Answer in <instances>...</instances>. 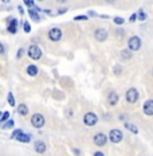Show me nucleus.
<instances>
[{
    "label": "nucleus",
    "mask_w": 153,
    "mask_h": 156,
    "mask_svg": "<svg viewBox=\"0 0 153 156\" xmlns=\"http://www.w3.org/2000/svg\"><path fill=\"white\" fill-rule=\"evenodd\" d=\"M86 19H87V16H77L75 20H86Z\"/></svg>",
    "instance_id": "obj_28"
},
{
    "label": "nucleus",
    "mask_w": 153,
    "mask_h": 156,
    "mask_svg": "<svg viewBox=\"0 0 153 156\" xmlns=\"http://www.w3.org/2000/svg\"><path fill=\"white\" fill-rule=\"evenodd\" d=\"M134 20H136V14H133L130 16V22H134Z\"/></svg>",
    "instance_id": "obj_29"
},
{
    "label": "nucleus",
    "mask_w": 153,
    "mask_h": 156,
    "mask_svg": "<svg viewBox=\"0 0 153 156\" xmlns=\"http://www.w3.org/2000/svg\"><path fill=\"white\" fill-rule=\"evenodd\" d=\"M94 156H103V154H102V152H96Z\"/></svg>",
    "instance_id": "obj_30"
},
{
    "label": "nucleus",
    "mask_w": 153,
    "mask_h": 156,
    "mask_svg": "<svg viewBox=\"0 0 153 156\" xmlns=\"http://www.w3.org/2000/svg\"><path fill=\"white\" fill-rule=\"evenodd\" d=\"M114 22H116V24H122V23H123V19L117 16V18H114Z\"/></svg>",
    "instance_id": "obj_24"
},
{
    "label": "nucleus",
    "mask_w": 153,
    "mask_h": 156,
    "mask_svg": "<svg viewBox=\"0 0 153 156\" xmlns=\"http://www.w3.org/2000/svg\"><path fill=\"white\" fill-rule=\"evenodd\" d=\"M106 2H107V3H114L116 0H106Z\"/></svg>",
    "instance_id": "obj_31"
},
{
    "label": "nucleus",
    "mask_w": 153,
    "mask_h": 156,
    "mask_svg": "<svg viewBox=\"0 0 153 156\" xmlns=\"http://www.w3.org/2000/svg\"><path fill=\"white\" fill-rule=\"evenodd\" d=\"M109 139L113 143H120L122 140V132L120 131V129H112L110 135H109Z\"/></svg>",
    "instance_id": "obj_7"
},
{
    "label": "nucleus",
    "mask_w": 153,
    "mask_h": 156,
    "mask_svg": "<svg viewBox=\"0 0 153 156\" xmlns=\"http://www.w3.org/2000/svg\"><path fill=\"white\" fill-rule=\"evenodd\" d=\"M39 2H42V0H39Z\"/></svg>",
    "instance_id": "obj_33"
},
{
    "label": "nucleus",
    "mask_w": 153,
    "mask_h": 156,
    "mask_svg": "<svg viewBox=\"0 0 153 156\" xmlns=\"http://www.w3.org/2000/svg\"><path fill=\"white\" fill-rule=\"evenodd\" d=\"M128 46L132 51H137L140 50V47H141V39H140L138 37H132L129 39L128 42Z\"/></svg>",
    "instance_id": "obj_2"
},
{
    "label": "nucleus",
    "mask_w": 153,
    "mask_h": 156,
    "mask_svg": "<svg viewBox=\"0 0 153 156\" xmlns=\"http://www.w3.org/2000/svg\"><path fill=\"white\" fill-rule=\"evenodd\" d=\"M14 126V121L12 120H8L7 124H3V129H7V128H12Z\"/></svg>",
    "instance_id": "obj_20"
},
{
    "label": "nucleus",
    "mask_w": 153,
    "mask_h": 156,
    "mask_svg": "<svg viewBox=\"0 0 153 156\" xmlns=\"http://www.w3.org/2000/svg\"><path fill=\"white\" fill-rule=\"evenodd\" d=\"M11 137L16 139V140L20 141V143H30V136L26 135V133L23 131H20V129H16V131H14V133H12Z\"/></svg>",
    "instance_id": "obj_1"
},
{
    "label": "nucleus",
    "mask_w": 153,
    "mask_h": 156,
    "mask_svg": "<svg viewBox=\"0 0 153 156\" xmlns=\"http://www.w3.org/2000/svg\"><path fill=\"white\" fill-rule=\"evenodd\" d=\"M26 5H28V7H31V5H34V3H32V0H24Z\"/></svg>",
    "instance_id": "obj_26"
},
{
    "label": "nucleus",
    "mask_w": 153,
    "mask_h": 156,
    "mask_svg": "<svg viewBox=\"0 0 153 156\" xmlns=\"http://www.w3.org/2000/svg\"><path fill=\"white\" fill-rule=\"evenodd\" d=\"M106 136L103 135V133H97L96 136H94V143H96L97 145H99V147H102V145H105L106 143Z\"/></svg>",
    "instance_id": "obj_10"
},
{
    "label": "nucleus",
    "mask_w": 153,
    "mask_h": 156,
    "mask_svg": "<svg viewBox=\"0 0 153 156\" xmlns=\"http://www.w3.org/2000/svg\"><path fill=\"white\" fill-rule=\"evenodd\" d=\"M144 112L148 116H153V100H148L144 104Z\"/></svg>",
    "instance_id": "obj_11"
},
{
    "label": "nucleus",
    "mask_w": 153,
    "mask_h": 156,
    "mask_svg": "<svg viewBox=\"0 0 153 156\" xmlns=\"http://www.w3.org/2000/svg\"><path fill=\"white\" fill-rule=\"evenodd\" d=\"M107 100H109L110 105H116V104L118 102V94L114 93V92H112L109 94V97H107Z\"/></svg>",
    "instance_id": "obj_13"
},
{
    "label": "nucleus",
    "mask_w": 153,
    "mask_h": 156,
    "mask_svg": "<svg viewBox=\"0 0 153 156\" xmlns=\"http://www.w3.org/2000/svg\"><path fill=\"white\" fill-rule=\"evenodd\" d=\"M27 73H28V76H31V77L37 76L38 74V67L35 66V65H30V66L27 67Z\"/></svg>",
    "instance_id": "obj_14"
},
{
    "label": "nucleus",
    "mask_w": 153,
    "mask_h": 156,
    "mask_svg": "<svg viewBox=\"0 0 153 156\" xmlns=\"http://www.w3.org/2000/svg\"><path fill=\"white\" fill-rule=\"evenodd\" d=\"M94 35H96V39L98 42H103V41H106L107 39V31L103 30V28H98Z\"/></svg>",
    "instance_id": "obj_9"
},
{
    "label": "nucleus",
    "mask_w": 153,
    "mask_h": 156,
    "mask_svg": "<svg viewBox=\"0 0 153 156\" xmlns=\"http://www.w3.org/2000/svg\"><path fill=\"white\" fill-rule=\"evenodd\" d=\"M8 104H9V105H11V106H14V105H15V100H14V96H12L11 93L8 94Z\"/></svg>",
    "instance_id": "obj_21"
},
{
    "label": "nucleus",
    "mask_w": 153,
    "mask_h": 156,
    "mask_svg": "<svg viewBox=\"0 0 153 156\" xmlns=\"http://www.w3.org/2000/svg\"><path fill=\"white\" fill-rule=\"evenodd\" d=\"M28 14H30V16H31L32 19H34L35 22H38V20H39V16H38V14H37L35 11H32V9H30V11H28Z\"/></svg>",
    "instance_id": "obj_18"
},
{
    "label": "nucleus",
    "mask_w": 153,
    "mask_h": 156,
    "mask_svg": "<svg viewBox=\"0 0 153 156\" xmlns=\"http://www.w3.org/2000/svg\"><path fill=\"white\" fill-rule=\"evenodd\" d=\"M18 112H19V115L26 116V115L28 113V109H27V106H26L24 104H20V105L18 106Z\"/></svg>",
    "instance_id": "obj_15"
},
{
    "label": "nucleus",
    "mask_w": 153,
    "mask_h": 156,
    "mask_svg": "<svg viewBox=\"0 0 153 156\" xmlns=\"http://www.w3.org/2000/svg\"><path fill=\"white\" fill-rule=\"evenodd\" d=\"M28 57L31 59H39L42 57V50L38 46H30V48H28Z\"/></svg>",
    "instance_id": "obj_5"
},
{
    "label": "nucleus",
    "mask_w": 153,
    "mask_h": 156,
    "mask_svg": "<svg viewBox=\"0 0 153 156\" xmlns=\"http://www.w3.org/2000/svg\"><path fill=\"white\" fill-rule=\"evenodd\" d=\"M138 19H140V20H145V19H146V15H145L144 11H140L138 12Z\"/></svg>",
    "instance_id": "obj_23"
},
{
    "label": "nucleus",
    "mask_w": 153,
    "mask_h": 156,
    "mask_svg": "<svg viewBox=\"0 0 153 156\" xmlns=\"http://www.w3.org/2000/svg\"><path fill=\"white\" fill-rule=\"evenodd\" d=\"M58 2H59V3H64V2H66V0H58Z\"/></svg>",
    "instance_id": "obj_32"
},
{
    "label": "nucleus",
    "mask_w": 153,
    "mask_h": 156,
    "mask_svg": "<svg viewBox=\"0 0 153 156\" xmlns=\"http://www.w3.org/2000/svg\"><path fill=\"white\" fill-rule=\"evenodd\" d=\"M31 124L34 125L35 128H42V126L44 125V117L42 116V115H39V113H37V115L32 116Z\"/></svg>",
    "instance_id": "obj_3"
},
{
    "label": "nucleus",
    "mask_w": 153,
    "mask_h": 156,
    "mask_svg": "<svg viewBox=\"0 0 153 156\" xmlns=\"http://www.w3.org/2000/svg\"><path fill=\"white\" fill-rule=\"evenodd\" d=\"M121 55H122L123 59H130V57H132V55H130V53H129L128 50H123L122 53H121Z\"/></svg>",
    "instance_id": "obj_19"
},
{
    "label": "nucleus",
    "mask_w": 153,
    "mask_h": 156,
    "mask_svg": "<svg viewBox=\"0 0 153 156\" xmlns=\"http://www.w3.org/2000/svg\"><path fill=\"white\" fill-rule=\"evenodd\" d=\"M125 128L130 129V131H132L133 133H138V129H137V126H134V125L129 124V122H125Z\"/></svg>",
    "instance_id": "obj_16"
},
{
    "label": "nucleus",
    "mask_w": 153,
    "mask_h": 156,
    "mask_svg": "<svg viewBox=\"0 0 153 156\" xmlns=\"http://www.w3.org/2000/svg\"><path fill=\"white\" fill-rule=\"evenodd\" d=\"M8 30H9V32H12V34L16 32V19H12V23L8 27Z\"/></svg>",
    "instance_id": "obj_17"
},
{
    "label": "nucleus",
    "mask_w": 153,
    "mask_h": 156,
    "mask_svg": "<svg viewBox=\"0 0 153 156\" xmlns=\"http://www.w3.org/2000/svg\"><path fill=\"white\" fill-rule=\"evenodd\" d=\"M35 151L38 152V154H43L44 151H46V144H44L43 141H37L35 143Z\"/></svg>",
    "instance_id": "obj_12"
},
{
    "label": "nucleus",
    "mask_w": 153,
    "mask_h": 156,
    "mask_svg": "<svg viewBox=\"0 0 153 156\" xmlns=\"http://www.w3.org/2000/svg\"><path fill=\"white\" fill-rule=\"evenodd\" d=\"M97 121H98V119H97V116L94 115V113H86L83 117V122L86 125H89V126H93V125H96L97 124Z\"/></svg>",
    "instance_id": "obj_4"
},
{
    "label": "nucleus",
    "mask_w": 153,
    "mask_h": 156,
    "mask_svg": "<svg viewBox=\"0 0 153 156\" xmlns=\"http://www.w3.org/2000/svg\"><path fill=\"white\" fill-rule=\"evenodd\" d=\"M126 100H128V102L130 104H134L136 101L138 100V92L137 89H129L128 92H126Z\"/></svg>",
    "instance_id": "obj_6"
},
{
    "label": "nucleus",
    "mask_w": 153,
    "mask_h": 156,
    "mask_svg": "<svg viewBox=\"0 0 153 156\" xmlns=\"http://www.w3.org/2000/svg\"><path fill=\"white\" fill-rule=\"evenodd\" d=\"M24 31H26V32H30V31H31V27H30V24H28L27 22L24 23Z\"/></svg>",
    "instance_id": "obj_25"
},
{
    "label": "nucleus",
    "mask_w": 153,
    "mask_h": 156,
    "mask_svg": "<svg viewBox=\"0 0 153 156\" xmlns=\"http://www.w3.org/2000/svg\"><path fill=\"white\" fill-rule=\"evenodd\" d=\"M48 38H50L53 42L61 41V38H62V31L59 30V28H53V30H50V32H48Z\"/></svg>",
    "instance_id": "obj_8"
},
{
    "label": "nucleus",
    "mask_w": 153,
    "mask_h": 156,
    "mask_svg": "<svg viewBox=\"0 0 153 156\" xmlns=\"http://www.w3.org/2000/svg\"><path fill=\"white\" fill-rule=\"evenodd\" d=\"M23 53H24L23 48H19V50H18V58H22V55H23Z\"/></svg>",
    "instance_id": "obj_27"
},
{
    "label": "nucleus",
    "mask_w": 153,
    "mask_h": 156,
    "mask_svg": "<svg viewBox=\"0 0 153 156\" xmlns=\"http://www.w3.org/2000/svg\"><path fill=\"white\" fill-rule=\"evenodd\" d=\"M8 117H9V113H8V112H4V113H3V116H2V120H0V121H2V122L7 121V120H8Z\"/></svg>",
    "instance_id": "obj_22"
}]
</instances>
